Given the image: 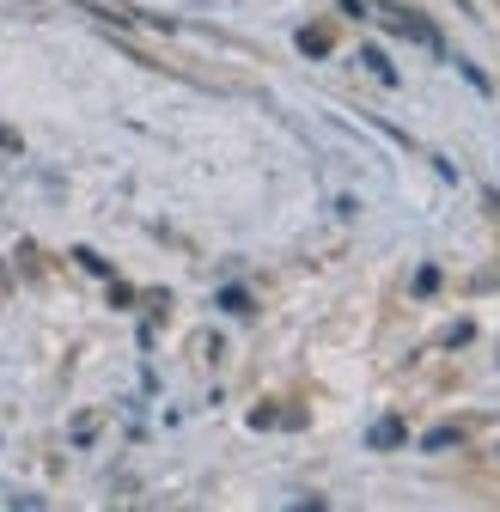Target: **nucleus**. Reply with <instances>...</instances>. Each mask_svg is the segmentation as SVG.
I'll use <instances>...</instances> for the list:
<instances>
[{
  "mask_svg": "<svg viewBox=\"0 0 500 512\" xmlns=\"http://www.w3.org/2000/svg\"><path fill=\"white\" fill-rule=\"evenodd\" d=\"M372 445H379V452H397V445H403V421H397V415H385L379 427H372Z\"/></svg>",
  "mask_w": 500,
  "mask_h": 512,
  "instance_id": "obj_1",
  "label": "nucleus"
},
{
  "mask_svg": "<svg viewBox=\"0 0 500 512\" xmlns=\"http://www.w3.org/2000/svg\"><path fill=\"white\" fill-rule=\"evenodd\" d=\"M299 49H305L311 61H324V55H330V31H318V25H305V31H299Z\"/></svg>",
  "mask_w": 500,
  "mask_h": 512,
  "instance_id": "obj_2",
  "label": "nucleus"
},
{
  "mask_svg": "<svg viewBox=\"0 0 500 512\" xmlns=\"http://www.w3.org/2000/svg\"><path fill=\"white\" fill-rule=\"evenodd\" d=\"M366 68H372V74H379V80H385V86H397V68H391V61H385V55H379V49H366Z\"/></svg>",
  "mask_w": 500,
  "mask_h": 512,
  "instance_id": "obj_3",
  "label": "nucleus"
},
{
  "mask_svg": "<svg viewBox=\"0 0 500 512\" xmlns=\"http://www.w3.org/2000/svg\"><path fill=\"white\" fill-rule=\"evenodd\" d=\"M421 445H427V452H446V445H458V433H452V427H440V433H427Z\"/></svg>",
  "mask_w": 500,
  "mask_h": 512,
  "instance_id": "obj_4",
  "label": "nucleus"
}]
</instances>
